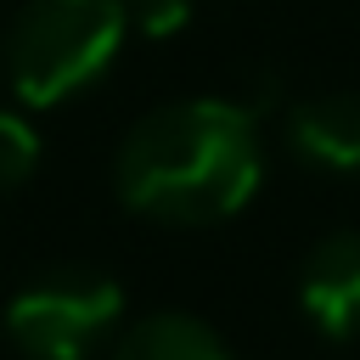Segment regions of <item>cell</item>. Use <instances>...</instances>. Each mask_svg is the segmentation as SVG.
<instances>
[{
	"instance_id": "6da1fadb",
	"label": "cell",
	"mask_w": 360,
	"mask_h": 360,
	"mask_svg": "<svg viewBox=\"0 0 360 360\" xmlns=\"http://www.w3.org/2000/svg\"><path fill=\"white\" fill-rule=\"evenodd\" d=\"M264 158L253 112L219 96H191L146 112L112 163L118 197L158 225H219L259 191Z\"/></svg>"
},
{
	"instance_id": "7a4b0ae2",
	"label": "cell",
	"mask_w": 360,
	"mask_h": 360,
	"mask_svg": "<svg viewBox=\"0 0 360 360\" xmlns=\"http://www.w3.org/2000/svg\"><path fill=\"white\" fill-rule=\"evenodd\" d=\"M124 34V0H28L6 34V79L28 107H56L107 73Z\"/></svg>"
},
{
	"instance_id": "3957f363",
	"label": "cell",
	"mask_w": 360,
	"mask_h": 360,
	"mask_svg": "<svg viewBox=\"0 0 360 360\" xmlns=\"http://www.w3.org/2000/svg\"><path fill=\"white\" fill-rule=\"evenodd\" d=\"M124 321V292L107 270L62 264L6 304V338L28 360H90Z\"/></svg>"
},
{
	"instance_id": "277c9868",
	"label": "cell",
	"mask_w": 360,
	"mask_h": 360,
	"mask_svg": "<svg viewBox=\"0 0 360 360\" xmlns=\"http://www.w3.org/2000/svg\"><path fill=\"white\" fill-rule=\"evenodd\" d=\"M298 309L332 343L360 338V231L321 236L298 264Z\"/></svg>"
},
{
	"instance_id": "5b68a950",
	"label": "cell",
	"mask_w": 360,
	"mask_h": 360,
	"mask_svg": "<svg viewBox=\"0 0 360 360\" xmlns=\"http://www.w3.org/2000/svg\"><path fill=\"white\" fill-rule=\"evenodd\" d=\"M287 146L326 174H360V90H326L287 112Z\"/></svg>"
},
{
	"instance_id": "8992f818",
	"label": "cell",
	"mask_w": 360,
	"mask_h": 360,
	"mask_svg": "<svg viewBox=\"0 0 360 360\" xmlns=\"http://www.w3.org/2000/svg\"><path fill=\"white\" fill-rule=\"evenodd\" d=\"M107 360H231V349L191 315H146L118 332Z\"/></svg>"
},
{
	"instance_id": "52a82bcc",
	"label": "cell",
	"mask_w": 360,
	"mask_h": 360,
	"mask_svg": "<svg viewBox=\"0 0 360 360\" xmlns=\"http://www.w3.org/2000/svg\"><path fill=\"white\" fill-rule=\"evenodd\" d=\"M34 163H39V135H34V124H28L22 112H6V107H0V191L22 186V180L34 174Z\"/></svg>"
},
{
	"instance_id": "ba28073f",
	"label": "cell",
	"mask_w": 360,
	"mask_h": 360,
	"mask_svg": "<svg viewBox=\"0 0 360 360\" xmlns=\"http://www.w3.org/2000/svg\"><path fill=\"white\" fill-rule=\"evenodd\" d=\"M124 22L146 39H169L191 22V0H124Z\"/></svg>"
}]
</instances>
